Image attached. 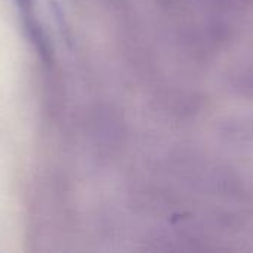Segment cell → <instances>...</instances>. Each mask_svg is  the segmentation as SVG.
<instances>
[]
</instances>
